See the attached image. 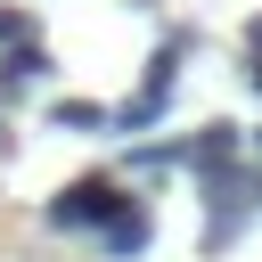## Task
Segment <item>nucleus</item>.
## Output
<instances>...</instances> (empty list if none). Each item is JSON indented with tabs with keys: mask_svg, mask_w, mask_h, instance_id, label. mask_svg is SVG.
<instances>
[{
	"mask_svg": "<svg viewBox=\"0 0 262 262\" xmlns=\"http://www.w3.org/2000/svg\"><path fill=\"white\" fill-rule=\"evenodd\" d=\"M254 90H262V57H254Z\"/></svg>",
	"mask_w": 262,
	"mask_h": 262,
	"instance_id": "6e6552de",
	"label": "nucleus"
},
{
	"mask_svg": "<svg viewBox=\"0 0 262 262\" xmlns=\"http://www.w3.org/2000/svg\"><path fill=\"white\" fill-rule=\"evenodd\" d=\"M188 164H196V172H229V164H237V131H229V123H205V131L188 139Z\"/></svg>",
	"mask_w": 262,
	"mask_h": 262,
	"instance_id": "20e7f679",
	"label": "nucleus"
},
{
	"mask_svg": "<svg viewBox=\"0 0 262 262\" xmlns=\"http://www.w3.org/2000/svg\"><path fill=\"white\" fill-rule=\"evenodd\" d=\"M139 246H147V205L131 196V205H123V213H115V221L98 229V254H106V262H131Z\"/></svg>",
	"mask_w": 262,
	"mask_h": 262,
	"instance_id": "7ed1b4c3",
	"label": "nucleus"
},
{
	"mask_svg": "<svg viewBox=\"0 0 262 262\" xmlns=\"http://www.w3.org/2000/svg\"><path fill=\"white\" fill-rule=\"evenodd\" d=\"M123 205H131V196H123V180L82 172V180H66V188L49 196V229H106Z\"/></svg>",
	"mask_w": 262,
	"mask_h": 262,
	"instance_id": "f257e3e1",
	"label": "nucleus"
},
{
	"mask_svg": "<svg viewBox=\"0 0 262 262\" xmlns=\"http://www.w3.org/2000/svg\"><path fill=\"white\" fill-rule=\"evenodd\" d=\"M246 57H262V16H254V25H246Z\"/></svg>",
	"mask_w": 262,
	"mask_h": 262,
	"instance_id": "0eeeda50",
	"label": "nucleus"
},
{
	"mask_svg": "<svg viewBox=\"0 0 262 262\" xmlns=\"http://www.w3.org/2000/svg\"><path fill=\"white\" fill-rule=\"evenodd\" d=\"M8 41H33V16H25V8H0V49H8Z\"/></svg>",
	"mask_w": 262,
	"mask_h": 262,
	"instance_id": "423d86ee",
	"label": "nucleus"
},
{
	"mask_svg": "<svg viewBox=\"0 0 262 262\" xmlns=\"http://www.w3.org/2000/svg\"><path fill=\"white\" fill-rule=\"evenodd\" d=\"M41 74H49V49H41V33H33V41H8V49H0V98L33 90Z\"/></svg>",
	"mask_w": 262,
	"mask_h": 262,
	"instance_id": "f03ea898",
	"label": "nucleus"
},
{
	"mask_svg": "<svg viewBox=\"0 0 262 262\" xmlns=\"http://www.w3.org/2000/svg\"><path fill=\"white\" fill-rule=\"evenodd\" d=\"M49 123H57V131H115V106H98V98H57Z\"/></svg>",
	"mask_w": 262,
	"mask_h": 262,
	"instance_id": "39448f33",
	"label": "nucleus"
}]
</instances>
